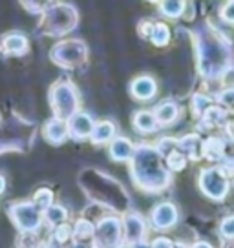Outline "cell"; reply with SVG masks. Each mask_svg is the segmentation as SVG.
<instances>
[{
  "instance_id": "4",
  "label": "cell",
  "mask_w": 234,
  "mask_h": 248,
  "mask_svg": "<svg viewBox=\"0 0 234 248\" xmlns=\"http://www.w3.org/2000/svg\"><path fill=\"white\" fill-rule=\"evenodd\" d=\"M77 9L71 4H51L40 18V31L48 37H63L77 26Z\"/></svg>"
},
{
  "instance_id": "26",
  "label": "cell",
  "mask_w": 234,
  "mask_h": 248,
  "mask_svg": "<svg viewBox=\"0 0 234 248\" xmlns=\"http://www.w3.org/2000/svg\"><path fill=\"white\" fill-rule=\"evenodd\" d=\"M203 123L207 124V128H212V126H218V124L225 123L227 119V111L223 108H216V106H211L203 113Z\"/></svg>"
},
{
  "instance_id": "40",
  "label": "cell",
  "mask_w": 234,
  "mask_h": 248,
  "mask_svg": "<svg viewBox=\"0 0 234 248\" xmlns=\"http://www.w3.org/2000/svg\"><path fill=\"white\" fill-rule=\"evenodd\" d=\"M227 133H229L231 140H234V121H231V123L227 124Z\"/></svg>"
},
{
  "instance_id": "31",
  "label": "cell",
  "mask_w": 234,
  "mask_h": 248,
  "mask_svg": "<svg viewBox=\"0 0 234 248\" xmlns=\"http://www.w3.org/2000/svg\"><path fill=\"white\" fill-rule=\"evenodd\" d=\"M20 4L24 6V9H28L33 15L44 13V9L48 6H51V0H20Z\"/></svg>"
},
{
  "instance_id": "42",
  "label": "cell",
  "mask_w": 234,
  "mask_h": 248,
  "mask_svg": "<svg viewBox=\"0 0 234 248\" xmlns=\"http://www.w3.org/2000/svg\"><path fill=\"white\" fill-rule=\"evenodd\" d=\"M174 248H190V247H187L185 243H176V245H174Z\"/></svg>"
},
{
  "instance_id": "38",
  "label": "cell",
  "mask_w": 234,
  "mask_h": 248,
  "mask_svg": "<svg viewBox=\"0 0 234 248\" xmlns=\"http://www.w3.org/2000/svg\"><path fill=\"white\" fill-rule=\"evenodd\" d=\"M130 248H150V243H147V241H137V243H132L130 245Z\"/></svg>"
},
{
  "instance_id": "5",
  "label": "cell",
  "mask_w": 234,
  "mask_h": 248,
  "mask_svg": "<svg viewBox=\"0 0 234 248\" xmlns=\"http://www.w3.org/2000/svg\"><path fill=\"white\" fill-rule=\"evenodd\" d=\"M50 108L53 111V117L68 121L73 113L79 111V92L70 80H57L48 93Z\"/></svg>"
},
{
  "instance_id": "12",
  "label": "cell",
  "mask_w": 234,
  "mask_h": 248,
  "mask_svg": "<svg viewBox=\"0 0 234 248\" xmlns=\"http://www.w3.org/2000/svg\"><path fill=\"white\" fill-rule=\"evenodd\" d=\"M150 223L156 230H168L178 223V208L172 202H159L150 214Z\"/></svg>"
},
{
  "instance_id": "33",
  "label": "cell",
  "mask_w": 234,
  "mask_h": 248,
  "mask_svg": "<svg viewBox=\"0 0 234 248\" xmlns=\"http://www.w3.org/2000/svg\"><path fill=\"white\" fill-rule=\"evenodd\" d=\"M219 235L225 241H234V216H227L219 223Z\"/></svg>"
},
{
  "instance_id": "6",
  "label": "cell",
  "mask_w": 234,
  "mask_h": 248,
  "mask_svg": "<svg viewBox=\"0 0 234 248\" xmlns=\"http://www.w3.org/2000/svg\"><path fill=\"white\" fill-rule=\"evenodd\" d=\"M6 214L18 232H39L44 225V212L30 199L11 201L6 206Z\"/></svg>"
},
{
  "instance_id": "14",
  "label": "cell",
  "mask_w": 234,
  "mask_h": 248,
  "mask_svg": "<svg viewBox=\"0 0 234 248\" xmlns=\"http://www.w3.org/2000/svg\"><path fill=\"white\" fill-rule=\"evenodd\" d=\"M42 135L44 139L53 144V146H59L66 142V139H70V132H68V121L64 119H59V117H51L48 119L44 126H42Z\"/></svg>"
},
{
  "instance_id": "3",
  "label": "cell",
  "mask_w": 234,
  "mask_h": 248,
  "mask_svg": "<svg viewBox=\"0 0 234 248\" xmlns=\"http://www.w3.org/2000/svg\"><path fill=\"white\" fill-rule=\"evenodd\" d=\"M79 183L83 186L84 194L102 206L114 210H126L128 206V197L121 185H117L114 179H110L101 171L84 170L79 177Z\"/></svg>"
},
{
  "instance_id": "15",
  "label": "cell",
  "mask_w": 234,
  "mask_h": 248,
  "mask_svg": "<svg viewBox=\"0 0 234 248\" xmlns=\"http://www.w3.org/2000/svg\"><path fill=\"white\" fill-rule=\"evenodd\" d=\"M130 93L137 101H150L157 93L156 80L149 75H141V77L134 78L132 84H130Z\"/></svg>"
},
{
  "instance_id": "9",
  "label": "cell",
  "mask_w": 234,
  "mask_h": 248,
  "mask_svg": "<svg viewBox=\"0 0 234 248\" xmlns=\"http://www.w3.org/2000/svg\"><path fill=\"white\" fill-rule=\"evenodd\" d=\"M200 188L212 201H223L229 194V179L219 168H207L200 173Z\"/></svg>"
},
{
  "instance_id": "29",
  "label": "cell",
  "mask_w": 234,
  "mask_h": 248,
  "mask_svg": "<svg viewBox=\"0 0 234 248\" xmlns=\"http://www.w3.org/2000/svg\"><path fill=\"white\" fill-rule=\"evenodd\" d=\"M185 9V0H161V11L170 18L180 16Z\"/></svg>"
},
{
  "instance_id": "19",
  "label": "cell",
  "mask_w": 234,
  "mask_h": 248,
  "mask_svg": "<svg viewBox=\"0 0 234 248\" xmlns=\"http://www.w3.org/2000/svg\"><path fill=\"white\" fill-rule=\"evenodd\" d=\"M154 115H156L159 126H167V124H172L178 115H180V108L178 104L172 101H163L161 104H157L156 109H154Z\"/></svg>"
},
{
  "instance_id": "30",
  "label": "cell",
  "mask_w": 234,
  "mask_h": 248,
  "mask_svg": "<svg viewBox=\"0 0 234 248\" xmlns=\"http://www.w3.org/2000/svg\"><path fill=\"white\" fill-rule=\"evenodd\" d=\"M150 39L154 40L156 46H165L168 39H170V30L167 24H154V31H152V37Z\"/></svg>"
},
{
  "instance_id": "16",
  "label": "cell",
  "mask_w": 234,
  "mask_h": 248,
  "mask_svg": "<svg viewBox=\"0 0 234 248\" xmlns=\"http://www.w3.org/2000/svg\"><path fill=\"white\" fill-rule=\"evenodd\" d=\"M134 152H135V148L132 146V142L126 137H114L110 140V157L117 163L130 161Z\"/></svg>"
},
{
  "instance_id": "27",
  "label": "cell",
  "mask_w": 234,
  "mask_h": 248,
  "mask_svg": "<svg viewBox=\"0 0 234 248\" xmlns=\"http://www.w3.org/2000/svg\"><path fill=\"white\" fill-rule=\"evenodd\" d=\"M44 241L39 237V232H18L17 235V248H39Z\"/></svg>"
},
{
  "instance_id": "20",
  "label": "cell",
  "mask_w": 234,
  "mask_h": 248,
  "mask_svg": "<svg viewBox=\"0 0 234 248\" xmlns=\"http://www.w3.org/2000/svg\"><path fill=\"white\" fill-rule=\"evenodd\" d=\"M180 142V148L187 154L188 159H201L203 157V140L200 139L198 133H190V135H185L183 139L178 140Z\"/></svg>"
},
{
  "instance_id": "8",
  "label": "cell",
  "mask_w": 234,
  "mask_h": 248,
  "mask_svg": "<svg viewBox=\"0 0 234 248\" xmlns=\"http://www.w3.org/2000/svg\"><path fill=\"white\" fill-rule=\"evenodd\" d=\"M125 239L123 232V221L117 216H104L95 225V247L97 248H112L121 247Z\"/></svg>"
},
{
  "instance_id": "43",
  "label": "cell",
  "mask_w": 234,
  "mask_h": 248,
  "mask_svg": "<svg viewBox=\"0 0 234 248\" xmlns=\"http://www.w3.org/2000/svg\"><path fill=\"white\" fill-rule=\"evenodd\" d=\"M112 248H121V247H112Z\"/></svg>"
},
{
  "instance_id": "1",
  "label": "cell",
  "mask_w": 234,
  "mask_h": 248,
  "mask_svg": "<svg viewBox=\"0 0 234 248\" xmlns=\"http://www.w3.org/2000/svg\"><path fill=\"white\" fill-rule=\"evenodd\" d=\"M130 175L145 192H161L170 185V170L156 148L141 144L130 159Z\"/></svg>"
},
{
  "instance_id": "13",
  "label": "cell",
  "mask_w": 234,
  "mask_h": 248,
  "mask_svg": "<svg viewBox=\"0 0 234 248\" xmlns=\"http://www.w3.org/2000/svg\"><path fill=\"white\" fill-rule=\"evenodd\" d=\"M94 119L86 111H77L68 119V132H70V139L73 140H84L90 139L92 130H94Z\"/></svg>"
},
{
  "instance_id": "34",
  "label": "cell",
  "mask_w": 234,
  "mask_h": 248,
  "mask_svg": "<svg viewBox=\"0 0 234 248\" xmlns=\"http://www.w3.org/2000/svg\"><path fill=\"white\" fill-rule=\"evenodd\" d=\"M218 101L227 106V108H234V88H229V90H223V92L218 95Z\"/></svg>"
},
{
  "instance_id": "32",
  "label": "cell",
  "mask_w": 234,
  "mask_h": 248,
  "mask_svg": "<svg viewBox=\"0 0 234 248\" xmlns=\"http://www.w3.org/2000/svg\"><path fill=\"white\" fill-rule=\"evenodd\" d=\"M209 108H211V99L209 97H205V95H194V99H192V113L196 117H201Z\"/></svg>"
},
{
  "instance_id": "22",
  "label": "cell",
  "mask_w": 234,
  "mask_h": 248,
  "mask_svg": "<svg viewBox=\"0 0 234 248\" xmlns=\"http://www.w3.org/2000/svg\"><path fill=\"white\" fill-rule=\"evenodd\" d=\"M225 155V140L219 137H209L203 140V157L209 161H219Z\"/></svg>"
},
{
  "instance_id": "21",
  "label": "cell",
  "mask_w": 234,
  "mask_h": 248,
  "mask_svg": "<svg viewBox=\"0 0 234 248\" xmlns=\"http://www.w3.org/2000/svg\"><path fill=\"white\" fill-rule=\"evenodd\" d=\"M134 126L135 130L141 133H154L159 128L154 111H147V109H141L134 115Z\"/></svg>"
},
{
  "instance_id": "18",
  "label": "cell",
  "mask_w": 234,
  "mask_h": 248,
  "mask_svg": "<svg viewBox=\"0 0 234 248\" xmlns=\"http://www.w3.org/2000/svg\"><path fill=\"white\" fill-rule=\"evenodd\" d=\"M114 137H116V124L112 121H101V123H95L90 140L94 144H106Z\"/></svg>"
},
{
  "instance_id": "11",
  "label": "cell",
  "mask_w": 234,
  "mask_h": 248,
  "mask_svg": "<svg viewBox=\"0 0 234 248\" xmlns=\"http://www.w3.org/2000/svg\"><path fill=\"white\" fill-rule=\"evenodd\" d=\"M123 221V232H125V241L128 245L143 241L147 235V221L145 217L137 212H126Z\"/></svg>"
},
{
  "instance_id": "35",
  "label": "cell",
  "mask_w": 234,
  "mask_h": 248,
  "mask_svg": "<svg viewBox=\"0 0 234 248\" xmlns=\"http://www.w3.org/2000/svg\"><path fill=\"white\" fill-rule=\"evenodd\" d=\"M174 241L170 237H165V235H159L156 239L150 243V248H174Z\"/></svg>"
},
{
  "instance_id": "2",
  "label": "cell",
  "mask_w": 234,
  "mask_h": 248,
  "mask_svg": "<svg viewBox=\"0 0 234 248\" xmlns=\"http://www.w3.org/2000/svg\"><path fill=\"white\" fill-rule=\"evenodd\" d=\"M37 135V124L15 109L0 111V155L30 152Z\"/></svg>"
},
{
  "instance_id": "28",
  "label": "cell",
  "mask_w": 234,
  "mask_h": 248,
  "mask_svg": "<svg viewBox=\"0 0 234 248\" xmlns=\"http://www.w3.org/2000/svg\"><path fill=\"white\" fill-rule=\"evenodd\" d=\"M53 199H55V195H53V192L50 190V188H46V186H42V188H39L35 194H33V197H32V201L39 206L42 212L48 208V206H51L53 204Z\"/></svg>"
},
{
  "instance_id": "37",
  "label": "cell",
  "mask_w": 234,
  "mask_h": 248,
  "mask_svg": "<svg viewBox=\"0 0 234 248\" xmlns=\"http://www.w3.org/2000/svg\"><path fill=\"white\" fill-rule=\"evenodd\" d=\"M190 248H214V247H212L209 241H198V243H194Z\"/></svg>"
},
{
  "instance_id": "25",
  "label": "cell",
  "mask_w": 234,
  "mask_h": 248,
  "mask_svg": "<svg viewBox=\"0 0 234 248\" xmlns=\"http://www.w3.org/2000/svg\"><path fill=\"white\" fill-rule=\"evenodd\" d=\"M68 210L64 208L63 204H51V206H48L46 210H44V223H46L50 228H53V226L57 225H63V223H66L68 221Z\"/></svg>"
},
{
  "instance_id": "23",
  "label": "cell",
  "mask_w": 234,
  "mask_h": 248,
  "mask_svg": "<svg viewBox=\"0 0 234 248\" xmlns=\"http://www.w3.org/2000/svg\"><path fill=\"white\" fill-rule=\"evenodd\" d=\"M163 157H165V164H167V168H168L170 171H181L187 168L188 157H187V154L180 148V144H178L176 148H172L170 152H168L167 155H163Z\"/></svg>"
},
{
  "instance_id": "7",
  "label": "cell",
  "mask_w": 234,
  "mask_h": 248,
  "mask_svg": "<svg viewBox=\"0 0 234 248\" xmlns=\"http://www.w3.org/2000/svg\"><path fill=\"white\" fill-rule=\"evenodd\" d=\"M86 57H88V47L83 40H61L50 51L51 62L63 70L77 68L86 61Z\"/></svg>"
},
{
  "instance_id": "17",
  "label": "cell",
  "mask_w": 234,
  "mask_h": 248,
  "mask_svg": "<svg viewBox=\"0 0 234 248\" xmlns=\"http://www.w3.org/2000/svg\"><path fill=\"white\" fill-rule=\"evenodd\" d=\"M73 241H81V243H95V225L86 219V217H79L73 223Z\"/></svg>"
},
{
  "instance_id": "39",
  "label": "cell",
  "mask_w": 234,
  "mask_h": 248,
  "mask_svg": "<svg viewBox=\"0 0 234 248\" xmlns=\"http://www.w3.org/2000/svg\"><path fill=\"white\" fill-rule=\"evenodd\" d=\"M6 186H8V181H6V177L0 173V195H4V192H6Z\"/></svg>"
},
{
  "instance_id": "10",
  "label": "cell",
  "mask_w": 234,
  "mask_h": 248,
  "mask_svg": "<svg viewBox=\"0 0 234 248\" xmlns=\"http://www.w3.org/2000/svg\"><path fill=\"white\" fill-rule=\"evenodd\" d=\"M30 51V40L20 31H8L0 37V53L4 57H22Z\"/></svg>"
},
{
  "instance_id": "36",
  "label": "cell",
  "mask_w": 234,
  "mask_h": 248,
  "mask_svg": "<svg viewBox=\"0 0 234 248\" xmlns=\"http://www.w3.org/2000/svg\"><path fill=\"white\" fill-rule=\"evenodd\" d=\"M223 18H227L229 22H234V2H231V4L223 9Z\"/></svg>"
},
{
  "instance_id": "41",
  "label": "cell",
  "mask_w": 234,
  "mask_h": 248,
  "mask_svg": "<svg viewBox=\"0 0 234 248\" xmlns=\"http://www.w3.org/2000/svg\"><path fill=\"white\" fill-rule=\"evenodd\" d=\"M39 248H63V247H59V245H55V243H51V241L48 239V241H44Z\"/></svg>"
},
{
  "instance_id": "24",
  "label": "cell",
  "mask_w": 234,
  "mask_h": 248,
  "mask_svg": "<svg viewBox=\"0 0 234 248\" xmlns=\"http://www.w3.org/2000/svg\"><path fill=\"white\" fill-rule=\"evenodd\" d=\"M50 241L55 243V245H59V247L66 248L73 241V226L68 225V223L53 226L51 233H50Z\"/></svg>"
}]
</instances>
